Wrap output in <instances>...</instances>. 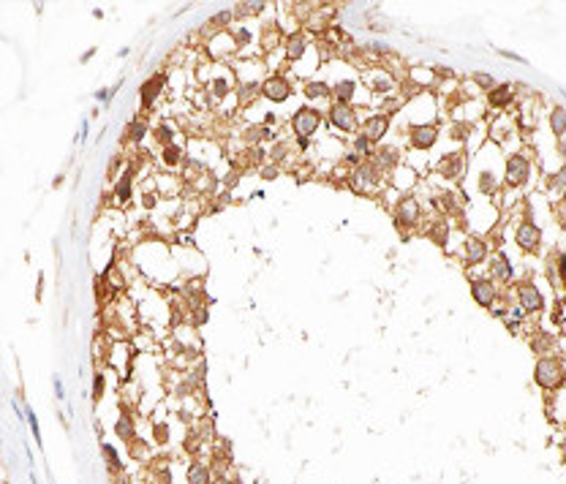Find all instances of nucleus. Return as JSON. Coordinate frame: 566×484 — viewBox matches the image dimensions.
Masks as SVG:
<instances>
[{
  "label": "nucleus",
  "mask_w": 566,
  "mask_h": 484,
  "mask_svg": "<svg viewBox=\"0 0 566 484\" xmlns=\"http://www.w3.org/2000/svg\"><path fill=\"white\" fill-rule=\"evenodd\" d=\"M487 98H490V104H493V106H498V109H501V106H509V104H512L515 90H512V84H495Z\"/></svg>",
  "instance_id": "4468645a"
},
{
  "label": "nucleus",
  "mask_w": 566,
  "mask_h": 484,
  "mask_svg": "<svg viewBox=\"0 0 566 484\" xmlns=\"http://www.w3.org/2000/svg\"><path fill=\"white\" fill-rule=\"evenodd\" d=\"M485 256H487V245L482 240H476V237H471L466 242V261L468 264H479Z\"/></svg>",
  "instance_id": "f3484780"
},
{
  "label": "nucleus",
  "mask_w": 566,
  "mask_h": 484,
  "mask_svg": "<svg viewBox=\"0 0 566 484\" xmlns=\"http://www.w3.org/2000/svg\"><path fill=\"white\" fill-rule=\"evenodd\" d=\"M163 82H166V76L158 74V76H150L145 84H142V106H145V109H150V106H153V101H155V95L161 93Z\"/></svg>",
  "instance_id": "ddd939ff"
},
{
  "label": "nucleus",
  "mask_w": 566,
  "mask_h": 484,
  "mask_svg": "<svg viewBox=\"0 0 566 484\" xmlns=\"http://www.w3.org/2000/svg\"><path fill=\"white\" fill-rule=\"evenodd\" d=\"M555 180H558V182H561V185H566V166H563V172H561V174H558V177H555Z\"/></svg>",
  "instance_id": "37998d69"
},
{
  "label": "nucleus",
  "mask_w": 566,
  "mask_h": 484,
  "mask_svg": "<svg viewBox=\"0 0 566 484\" xmlns=\"http://www.w3.org/2000/svg\"><path fill=\"white\" fill-rule=\"evenodd\" d=\"M25 414H27V424H30V430H33V438L38 441V446H41V430H38V419H36V414H33L30 408L25 411Z\"/></svg>",
  "instance_id": "7c9ffc66"
},
{
  "label": "nucleus",
  "mask_w": 566,
  "mask_h": 484,
  "mask_svg": "<svg viewBox=\"0 0 566 484\" xmlns=\"http://www.w3.org/2000/svg\"><path fill=\"white\" fill-rule=\"evenodd\" d=\"M558 272H561V280L566 286V250L561 253V259H558Z\"/></svg>",
  "instance_id": "4c0bfd02"
},
{
  "label": "nucleus",
  "mask_w": 566,
  "mask_h": 484,
  "mask_svg": "<svg viewBox=\"0 0 566 484\" xmlns=\"http://www.w3.org/2000/svg\"><path fill=\"white\" fill-rule=\"evenodd\" d=\"M471 294H474V299L482 307H493L495 299H498V289H495L493 280H482V277H476V280L471 283Z\"/></svg>",
  "instance_id": "6e6552de"
},
{
  "label": "nucleus",
  "mask_w": 566,
  "mask_h": 484,
  "mask_svg": "<svg viewBox=\"0 0 566 484\" xmlns=\"http://www.w3.org/2000/svg\"><path fill=\"white\" fill-rule=\"evenodd\" d=\"M474 82H476L479 87H490V90L495 87V84H493V79L487 76V74H474Z\"/></svg>",
  "instance_id": "f704fd0d"
},
{
  "label": "nucleus",
  "mask_w": 566,
  "mask_h": 484,
  "mask_svg": "<svg viewBox=\"0 0 566 484\" xmlns=\"http://www.w3.org/2000/svg\"><path fill=\"white\" fill-rule=\"evenodd\" d=\"M515 240H517V245H520L523 250H536L539 242H542V229L533 226V223H520V226H517Z\"/></svg>",
  "instance_id": "9d476101"
},
{
  "label": "nucleus",
  "mask_w": 566,
  "mask_h": 484,
  "mask_svg": "<svg viewBox=\"0 0 566 484\" xmlns=\"http://www.w3.org/2000/svg\"><path fill=\"white\" fill-rule=\"evenodd\" d=\"M504 172H506V185H523L525 180H528V174H531V161L525 155H512L506 161V166H504Z\"/></svg>",
  "instance_id": "7ed1b4c3"
},
{
  "label": "nucleus",
  "mask_w": 566,
  "mask_h": 484,
  "mask_svg": "<svg viewBox=\"0 0 566 484\" xmlns=\"http://www.w3.org/2000/svg\"><path fill=\"white\" fill-rule=\"evenodd\" d=\"M262 177H267V180L278 177V169H275V166H267V169H262Z\"/></svg>",
  "instance_id": "58836bf2"
},
{
  "label": "nucleus",
  "mask_w": 566,
  "mask_h": 484,
  "mask_svg": "<svg viewBox=\"0 0 566 484\" xmlns=\"http://www.w3.org/2000/svg\"><path fill=\"white\" fill-rule=\"evenodd\" d=\"M262 93L270 101H286L289 95H292V84H289L286 76H270V79H264Z\"/></svg>",
  "instance_id": "1a4fd4ad"
},
{
  "label": "nucleus",
  "mask_w": 566,
  "mask_h": 484,
  "mask_svg": "<svg viewBox=\"0 0 566 484\" xmlns=\"http://www.w3.org/2000/svg\"><path fill=\"white\" fill-rule=\"evenodd\" d=\"M438 172H441L446 180H458L463 174V155H449L441 166H438Z\"/></svg>",
  "instance_id": "6ab92c4d"
},
{
  "label": "nucleus",
  "mask_w": 566,
  "mask_h": 484,
  "mask_svg": "<svg viewBox=\"0 0 566 484\" xmlns=\"http://www.w3.org/2000/svg\"><path fill=\"white\" fill-rule=\"evenodd\" d=\"M104 386H106V384H104V376L98 373V376L93 378V403H98L101 397H104Z\"/></svg>",
  "instance_id": "c85d7f7f"
},
{
  "label": "nucleus",
  "mask_w": 566,
  "mask_h": 484,
  "mask_svg": "<svg viewBox=\"0 0 566 484\" xmlns=\"http://www.w3.org/2000/svg\"><path fill=\"white\" fill-rule=\"evenodd\" d=\"M204 321H207V310L199 307V310H196V324H204Z\"/></svg>",
  "instance_id": "a19ab883"
},
{
  "label": "nucleus",
  "mask_w": 566,
  "mask_h": 484,
  "mask_svg": "<svg viewBox=\"0 0 566 484\" xmlns=\"http://www.w3.org/2000/svg\"><path fill=\"white\" fill-rule=\"evenodd\" d=\"M319 123H321V115L316 112V109H300L294 117H292V128H294V133L300 139H310L313 133H316V128H319Z\"/></svg>",
  "instance_id": "f03ea898"
},
{
  "label": "nucleus",
  "mask_w": 566,
  "mask_h": 484,
  "mask_svg": "<svg viewBox=\"0 0 566 484\" xmlns=\"http://www.w3.org/2000/svg\"><path fill=\"white\" fill-rule=\"evenodd\" d=\"M54 394H58V397H60V400H63V397H66V394H63V381H60L58 376H54Z\"/></svg>",
  "instance_id": "ea45409f"
},
{
  "label": "nucleus",
  "mask_w": 566,
  "mask_h": 484,
  "mask_svg": "<svg viewBox=\"0 0 566 484\" xmlns=\"http://www.w3.org/2000/svg\"><path fill=\"white\" fill-rule=\"evenodd\" d=\"M438 141V128L436 125H414L411 128V145L416 150H430Z\"/></svg>",
  "instance_id": "9b49d317"
},
{
  "label": "nucleus",
  "mask_w": 566,
  "mask_h": 484,
  "mask_svg": "<svg viewBox=\"0 0 566 484\" xmlns=\"http://www.w3.org/2000/svg\"><path fill=\"white\" fill-rule=\"evenodd\" d=\"M256 90H262V84H245V87H240V101H248V98H253V95H256Z\"/></svg>",
  "instance_id": "473e14b6"
},
{
  "label": "nucleus",
  "mask_w": 566,
  "mask_h": 484,
  "mask_svg": "<svg viewBox=\"0 0 566 484\" xmlns=\"http://www.w3.org/2000/svg\"><path fill=\"white\" fill-rule=\"evenodd\" d=\"M180 158H183V153H180V147H175V145L163 147V161H166L169 166H177V163H180Z\"/></svg>",
  "instance_id": "bb28decb"
},
{
  "label": "nucleus",
  "mask_w": 566,
  "mask_h": 484,
  "mask_svg": "<svg viewBox=\"0 0 566 484\" xmlns=\"http://www.w3.org/2000/svg\"><path fill=\"white\" fill-rule=\"evenodd\" d=\"M550 125H553L555 136H563V133H566V109L563 106L553 109V115H550Z\"/></svg>",
  "instance_id": "412c9836"
},
{
  "label": "nucleus",
  "mask_w": 566,
  "mask_h": 484,
  "mask_svg": "<svg viewBox=\"0 0 566 484\" xmlns=\"http://www.w3.org/2000/svg\"><path fill=\"white\" fill-rule=\"evenodd\" d=\"M367 84L373 87L376 93H389V87H392V79H387V76H367Z\"/></svg>",
  "instance_id": "a878e982"
},
{
  "label": "nucleus",
  "mask_w": 566,
  "mask_h": 484,
  "mask_svg": "<svg viewBox=\"0 0 566 484\" xmlns=\"http://www.w3.org/2000/svg\"><path fill=\"white\" fill-rule=\"evenodd\" d=\"M395 220L400 229H411L416 226V220H419V202L411 199V196H406V199L398 202L395 207Z\"/></svg>",
  "instance_id": "39448f33"
},
{
  "label": "nucleus",
  "mask_w": 566,
  "mask_h": 484,
  "mask_svg": "<svg viewBox=\"0 0 566 484\" xmlns=\"http://www.w3.org/2000/svg\"><path fill=\"white\" fill-rule=\"evenodd\" d=\"M93 54H96V49H90V52H84V54H82V63H88V60H90V58H93Z\"/></svg>",
  "instance_id": "a18cd8bd"
},
{
  "label": "nucleus",
  "mask_w": 566,
  "mask_h": 484,
  "mask_svg": "<svg viewBox=\"0 0 566 484\" xmlns=\"http://www.w3.org/2000/svg\"><path fill=\"white\" fill-rule=\"evenodd\" d=\"M131 182H133V166L125 169V174L120 177V182L115 185V196H117V202H120V204H125V202L131 199Z\"/></svg>",
  "instance_id": "a211bd4d"
},
{
  "label": "nucleus",
  "mask_w": 566,
  "mask_h": 484,
  "mask_svg": "<svg viewBox=\"0 0 566 484\" xmlns=\"http://www.w3.org/2000/svg\"><path fill=\"white\" fill-rule=\"evenodd\" d=\"M185 479H188V484H212V479H210V468L204 465V463H199V460L188 465Z\"/></svg>",
  "instance_id": "2eb2a0df"
},
{
  "label": "nucleus",
  "mask_w": 566,
  "mask_h": 484,
  "mask_svg": "<svg viewBox=\"0 0 566 484\" xmlns=\"http://www.w3.org/2000/svg\"><path fill=\"white\" fill-rule=\"evenodd\" d=\"M517 299H520V307L525 313H539L542 307H545V297H542V291L533 283H520Z\"/></svg>",
  "instance_id": "423d86ee"
},
{
  "label": "nucleus",
  "mask_w": 566,
  "mask_h": 484,
  "mask_svg": "<svg viewBox=\"0 0 566 484\" xmlns=\"http://www.w3.org/2000/svg\"><path fill=\"white\" fill-rule=\"evenodd\" d=\"M332 93L337 95V101H341V104H346V101L354 95V82H351V79H343V82H337V84L332 87Z\"/></svg>",
  "instance_id": "b1692460"
},
{
  "label": "nucleus",
  "mask_w": 566,
  "mask_h": 484,
  "mask_svg": "<svg viewBox=\"0 0 566 484\" xmlns=\"http://www.w3.org/2000/svg\"><path fill=\"white\" fill-rule=\"evenodd\" d=\"M115 433L120 435L123 441H133V419L123 414L120 419H117V424H115Z\"/></svg>",
  "instance_id": "4be33fe9"
},
{
  "label": "nucleus",
  "mask_w": 566,
  "mask_h": 484,
  "mask_svg": "<svg viewBox=\"0 0 566 484\" xmlns=\"http://www.w3.org/2000/svg\"><path fill=\"white\" fill-rule=\"evenodd\" d=\"M155 435H158V443H166L169 441V427L166 424H155Z\"/></svg>",
  "instance_id": "c9c22d12"
},
{
  "label": "nucleus",
  "mask_w": 566,
  "mask_h": 484,
  "mask_svg": "<svg viewBox=\"0 0 566 484\" xmlns=\"http://www.w3.org/2000/svg\"><path fill=\"white\" fill-rule=\"evenodd\" d=\"M101 451H104V457H106V463H109V471H115V473L120 471L123 465H120V457H117V451L109 446V443H101Z\"/></svg>",
  "instance_id": "393cba45"
},
{
  "label": "nucleus",
  "mask_w": 566,
  "mask_h": 484,
  "mask_svg": "<svg viewBox=\"0 0 566 484\" xmlns=\"http://www.w3.org/2000/svg\"><path fill=\"white\" fill-rule=\"evenodd\" d=\"M387 109H389V112H398V109H400V101H398V98H389V101H387Z\"/></svg>",
  "instance_id": "79ce46f5"
},
{
  "label": "nucleus",
  "mask_w": 566,
  "mask_h": 484,
  "mask_svg": "<svg viewBox=\"0 0 566 484\" xmlns=\"http://www.w3.org/2000/svg\"><path fill=\"white\" fill-rule=\"evenodd\" d=\"M117 87H120V82H117L115 87H104V90H98V93H96V98H98V101H109V98H112V95H115V90H117Z\"/></svg>",
  "instance_id": "72a5a7b5"
},
{
  "label": "nucleus",
  "mask_w": 566,
  "mask_h": 484,
  "mask_svg": "<svg viewBox=\"0 0 566 484\" xmlns=\"http://www.w3.org/2000/svg\"><path fill=\"white\" fill-rule=\"evenodd\" d=\"M212 484H234V481H229V479H226V476H218V479L212 481Z\"/></svg>",
  "instance_id": "c03bdc74"
},
{
  "label": "nucleus",
  "mask_w": 566,
  "mask_h": 484,
  "mask_svg": "<svg viewBox=\"0 0 566 484\" xmlns=\"http://www.w3.org/2000/svg\"><path fill=\"white\" fill-rule=\"evenodd\" d=\"M493 275L498 277V280H504V283L512 280V264H509V259L501 256V253L493 259Z\"/></svg>",
  "instance_id": "aec40b11"
},
{
  "label": "nucleus",
  "mask_w": 566,
  "mask_h": 484,
  "mask_svg": "<svg viewBox=\"0 0 566 484\" xmlns=\"http://www.w3.org/2000/svg\"><path fill=\"white\" fill-rule=\"evenodd\" d=\"M329 93L332 90H329L327 82H308L305 84V95H308V98H327Z\"/></svg>",
  "instance_id": "5701e85b"
},
{
  "label": "nucleus",
  "mask_w": 566,
  "mask_h": 484,
  "mask_svg": "<svg viewBox=\"0 0 566 484\" xmlns=\"http://www.w3.org/2000/svg\"><path fill=\"white\" fill-rule=\"evenodd\" d=\"M158 139H161L163 145L169 147V141H172V128H166V125H161V128H158Z\"/></svg>",
  "instance_id": "e433bc0d"
},
{
  "label": "nucleus",
  "mask_w": 566,
  "mask_h": 484,
  "mask_svg": "<svg viewBox=\"0 0 566 484\" xmlns=\"http://www.w3.org/2000/svg\"><path fill=\"white\" fill-rule=\"evenodd\" d=\"M387 131H389V117L387 115H371L365 120V133H362V136L371 139V141H379V139L387 136Z\"/></svg>",
  "instance_id": "f8f14e48"
},
{
  "label": "nucleus",
  "mask_w": 566,
  "mask_h": 484,
  "mask_svg": "<svg viewBox=\"0 0 566 484\" xmlns=\"http://www.w3.org/2000/svg\"><path fill=\"white\" fill-rule=\"evenodd\" d=\"M305 49H308V44H305V36L302 33H292L286 38V58L289 60H300Z\"/></svg>",
  "instance_id": "dca6fc26"
},
{
  "label": "nucleus",
  "mask_w": 566,
  "mask_h": 484,
  "mask_svg": "<svg viewBox=\"0 0 566 484\" xmlns=\"http://www.w3.org/2000/svg\"><path fill=\"white\" fill-rule=\"evenodd\" d=\"M536 384L539 386H545V389H555L558 384L563 381V367H561V362L558 359H553V356H545V359H539L536 362Z\"/></svg>",
  "instance_id": "f257e3e1"
},
{
  "label": "nucleus",
  "mask_w": 566,
  "mask_h": 484,
  "mask_svg": "<svg viewBox=\"0 0 566 484\" xmlns=\"http://www.w3.org/2000/svg\"><path fill=\"white\" fill-rule=\"evenodd\" d=\"M379 163L381 166H392V163H398V150H381L379 153Z\"/></svg>",
  "instance_id": "c756f323"
},
{
  "label": "nucleus",
  "mask_w": 566,
  "mask_h": 484,
  "mask_svg": "<svg viewBox=\"0 0 566 484\" xmlns=\"http://www.w3.org/2000/svg\"><path fill=\"white\" fill-rule=\"evenodd\" d=\"M379 182V169L373 163H362L357 166V172L351 174V188L354 190H373Z\"/></svg>",
  "instance_id": "0eeeda50"
},
{
  "label": "nucleus",
  "mask_w": 566,
  "mask_h": 484,
  "mask_svg": "<svg viewBox=\"0 0 566 484\" xmlns=\"http://www.w3.org/2000/svg\"><path fill=\"white\" fill-rule=\"evenodd\" d=\"M371 145H373V141H371V139H365V136H357V141H354L357 153H362V155H371Z\"/></svg>",
  "instance_id": "2f4dec72"
},
{
  "label": "nucleus",
  "mask_w": 566,
  "mask_h": 484,
  "mask_svg": "<svg viewBox=\"0 0 566 484\" xmlns=\"http://www.w3.org/2000/svg\"><path fill=\"white\" fill-rule=\"evenodd\" d=\"M329 123L346 133L357 131V115H354V109L349 104H341V101L332 104V109H329Z\"/></svg>",
  "instance_id": "20e7f679"
},
{
  "label": "nucleus",
  "mask_w": 566,
  "mask_h": 484,
  "mask_svg": "<svg viewBox=\"0 0 566 484\" xmlns=\"http://www.w3.org/2000/svg\"><path fill=\"white\" fill-rule=\"evenodd\" d=\"M147 133V123L145 120H136V123H131V128H128V136L133 139V141H139L142 136Z\"/></svg>",
  "instance_id": "cd10ccee"
}]
</instances>
